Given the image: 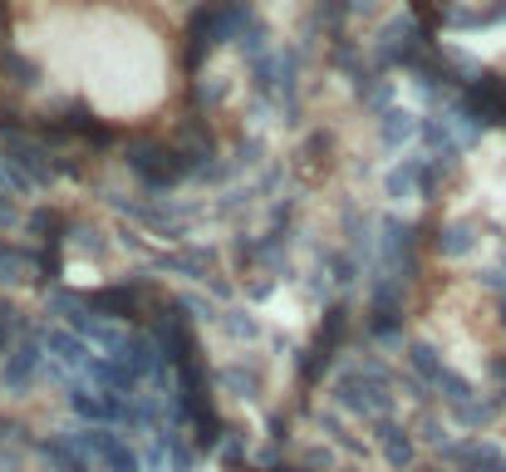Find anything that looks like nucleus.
<instances>
[{
  "label": "nucleus",
  "mask_w": 506,
  "mask_h": 472,
  "mask_svg": "<svg viewBox=\"0 0 506 472\" xmlns=\"http://www.w3.org/2000/svg\"><path fill=\"white\" fill-rule=\"evenodd\" d=\"M183 99L158 0H0V118L55 138H138Z\"/></svg>",
  "instance_id": "nucleus-1"
},
{
  "label": "nucleus",
  "mask_w": 506,
  "mask_h": 472,
  "mask_svg": "<svg viewBox=\"0 0 506 472\" xmlns=\"http://www.w3.org/2000/svg\"><path fill=\"white\" fill-rule=\"evenodd\" d=\"M236 472H256V467H236Z\"/></svg>",
  "instance_id": "nucleus-2"
}]
</instances>
